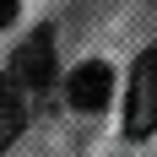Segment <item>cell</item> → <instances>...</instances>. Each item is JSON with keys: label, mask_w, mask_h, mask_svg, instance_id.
<instances>
[{"label": "cell", "mask_w": 157, "mask_h": 157, "mask_svg": "<svg viewBox=\"0 0 157 157\" xmlns=\"http://www.w3.org/2000/svg\"><path fill=\"white\" fill-rule=\"evenodd\" d=\"M65 98H71V109H76V114H98V109L114 98V71H109L103 60L76 65L71 81H65Z\"/></svg>", "instance_id": "3"}, {"label": "cell", "mask_w": 157, "mask_h": 157, "mask_svg": "<svg viewBox=\"0 0 157 157\" xmlns=\"http://www.w3.org/2000/svg\"><path fill=\"white\" fill-rule=\"evenodd\" d=\"M157 130V49H146L130 65V98H125V136L146 141Z\"/></svg>", "instance_id": "1"}, {"label": "cell", "mask_w": 157, "mask_h": 157, "mask_svg": "<svg viewBox=\"0 0 157 157\" xmlns=\"http://www.w3.org/2000/svg\"><path fill=\"white\" fill-rule=\"evenodd\" d=\"M6 76L22 87V92H44L49 81H54V33L49 27H38V33H27L22 38V49H16V60H11V71Z\"/></svg>", "instance_id": "2"}, {"label": "cell", "mask_w": 157, "mask_h": 157, "mask_svg": "<svg viewBox=\"0 0 157 157\" xmlns=\"http://www.w3.org/2000/svg\"><path fill=\"white\" fill-rule=\"evenodd\" d=\"M22 125H27V98H22V87L0 71V146H11L16 136H22Z\"/></svg>", "instance_id": "4"}, {"label": "cell", "mask_w": 157, "mask_h": 157, "mask_svg": "<svg viewBox=\"0 0 157 157\" xmlns=\"http://www.w3.org/2000/svg\"><path fill=\"white\" fill-rule=\"evenodd\" d=\"M11 16H16V0H0V27H6Z\"/></svg>", "instance_id": "5"}]
</instances>
